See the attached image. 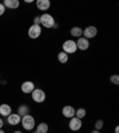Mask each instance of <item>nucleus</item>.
Instances as JSON below:
<instances>
[{"label": "nucleus", "mask_w": 119, "mask_h": 133, "mask_svg": "<svg viewBox=\"0 0 119 133\" xmlns=\"http://www.w3.org/2000/svg\"><path fill=\"white\" fill-rule=\"evenodd\" d=\"M33 24L35 25H41V19H39V17H35V19H33Z\"/></svg>", "instance_id": "5701e85b"}, {"label": "nucleus", "mask_w": 119, "mask_h": 133, "mask_svg": "<svg viewBox=\"0 0 119 133\" xmlns=\"http://www.w3.org/2000/svg\"><path fill=\"white\" fill-rule=\"evenodd\" d=\"M20 121H22V118H20L18 114H10V115L7 116V122L11 126H16V125H18V124H20Z\"/></svg>", "instance_id": "9b49d317"}, {"label": "nucleus", "mask_w": 119, "mask_h": 133, "mask_svg": "<svg viewBox=\"0 0 119 133\" xmlns=\"http://www.w3.org/2000/svg\"><path fill=\"white\" fill-rule=\"evenodd\" d=\"M22 125L23 127H24V130L26 131H31L35 128V126H36V121H35V118H33L32 115H30V114H26V115H24L22 118Z\"/></svg>", "instance_id": "f03ea898"}, {"label": "nucleus", "mask_w": 119, "mask_h": 133, "mask_svg": "<svg viewBox=\"0 0 119 133\" xmlns=\"http://www.w3.org/2000/svg\"><path fill=\"white\" fill-rule=\"evenodd\" d=\"M104 127V121L101 119L100 120H97V122H95V130H101V128Z\"/></svg>", "instance_id": "aec40b11"}, {"label": "nucleus", "mask_w": 119, "mask_h": 133, "mask_svg": "<svg viewBox=\"0 0 119 133\" xmlns=\"http://www.w3.org/2000/svg\"><path fill=\"white\" fill-rule=\"evenodd\" d=\"M13 133H22L20 131H16V132H13Z\"/></svg>", "instance_id": "cd10ccee"}, {"label": "nucleus", "mask_w": 119, "mask_h": 133, "mask_svg": "<svg viewBox=\"0 0 119 133\" xmlns=\"http://www.w3.org/2000/svg\"><path fill=\"white\" fill-rule=\"evenodd\" d=\"M82 32H83V30L81 28H79V26H74V28L70 29V35L73 37H75V38L82 37Z\"/></svg>", "instance_id": "2eb2a0df"}, {"label": "nucleus", "mask_w": 119, "mask_h": 133, "mask_svg": "<svg viewBox=\"0 0 119 133\" xmlns=\"http://www.w3.org/2000/svg\"><path fill=\"white\" fill-rule=\"evenodd\" d=\"M28 35H29V37H30L31 39L38 38V37L42 35V28H41V25L32 24L30 26V29H29V31H28Z\"/></svg>", "instance_id": "39448f33"}, {"label": "nucleus", "mask_w": 119, "mask_h": 133, "mask_svg": "<svg viewBox=\"0 0 119 133\" xmlns=\"http://www.w3.org/2000/svg\"><path fill=\"white\" fill-rule=\"evenodd\" d=\"M36 5L39 11H47V10H49L51 3H50L49 0H37Z\"/></svg>", "instance_id": "f8f14e48"}, {"label": "nucleus", "mask_w": 119, "mask_h": 133, "mask_svg": "<svg viewBox=\"0 0 119 133\" xmlns=\"http://www.w3.org/2000/svg\"><path fill=\"white\" fill-rule=\"evenodd\" d=\"M114 132H116V133H118V132H119V127H118V126H117V127L114 128Z\"/></svg>", "instance_id": "393cba45"}, {"label": "nucleus", "mask_w": 119, "mask_h": 133, "mask_svg": "<svg viewBox=\"0 0 119 133\" xmlns=\"http://www.w3.org/2000/svg\"><path fill=\"white\" fill-rule=\"evenodd\" d=\"M0 133H5V132H4V131H3V130H0Z\"/></svg>", "instance_id": "c85d7f7f"}, {"label": "nucleus", "mask_w": 119, "mask_h": 133, "mask_svg": "<svg viewBox=\"0 0 119 133\" xmlns=\"http://www.w3.org/2000/svg\"><path fill=\"white\" fill-rule=\"evenodd\" d=\"M63 48V52H66L67 55H69V54H75L78 51V46H76V43H75L73 39H68L63 43L62 45Z\"/></svg>", "instance_id": "7ed1b4c3"}, {"label": "nucleus", "mask_w": 119, "mask_h": 133, "mask_svg": "<svg viewBox=\"0 0 119 133\" xmlns=\"http://www.w3.org/2000/svg\"><path fill=\"white\" fill-rule=\"evenodd\" d=\"M25 3H28V4H31V3H32V0H25Z\"/></svg>", "instance_id": "bb28decb"}, {"label": "nucleus", "mask_w": 119, "mask_h": 133, "mask_svg": "<svg viewBox=\"0 0 119 133\" xmlns=\"http://www.w3.org/2000/svg\"><path fill=\"white\" fill-rule=\"evenodd\" d=\"M62 114H63L64 118H68V119H72L75 116V108L73 106H64L62 108Z\"/></svg>", "instance_id": "1a4fd4ad"}, {"label": "nucleus", "mask_w": 119, "mask_h": 133, "mask_svg": "<svg viewBox=\"0 0 119 133\" xmlns=\"http://www.w3.org/2000/svg\"><path fill=\"white\" fill-rule=\"evenodd\" d=\"M31 96H32V100L35 102H38V103L44 102L45 99H47V95H45L44 90H42V89H39V88L33 89V91L31 93Z\"/></svg>", "instance_id": "20e7f679"}, {"label": "nucleus", "mask_w": 119, "mask_h": 133, "mask_svg": "<svg viewBox=\"0 0 119 133\" xmlns=\"http://www.w3.org/2000/svg\"><path fill=\"white\" fill-rule=\"evenodd\" d=\"M57 59H58V62H60V63L64 64V63H67V62H68V59H69V56L67 55L66 52L61 51V52L57 55Z\"/></svg>", "instance_id": "a211bd4d"}, {"label": "nucleus", "mask_w": 119, "mask_h": 133, "mask_svg": "<svg viewBox=\"0 0 119 133\" xmlns=\"http://www.w3.org/2000/svg\"><path fill=\"white\" fill-rule=\"evenodd\" d=\"M5 10H6V7L4 6V4H0V16H3L5 13Z\"/></svg>", "instance_id": "4be33fe9"}, {"label": "nucleus", "mask_w": 119, "mask_h": 133, "mask_svg": "<svg viewBox=\"0 0 119 133\" xmlns=\"http://www.w3.org/2000/svg\"><path fill=\"white\" fill-rule=\"evenodd\" d=\"M110 80H111V82L114 83V84H119V75H117V74L116 75H112Z\"/></svg>", "instance_id": "412c9836"}, {"label": "nucleus", "mask_w": 119, "mask_h": 133, "mask_svg": "<svg viewBox=\"0 0 119 133\" xmlns=\"http://www.w3.org/2000/svg\"><path fill=\"white\" fill-rule=\"evenodd\" d=\"M48 131H49V126L45 122L38 124V126L36 128V133H48Z\"/></svg>", "instance_id": "f3484780"}, {"label": "nucleus", "mask_w": 119, "mask_h": 133, "mask_svg": "<svg viewBox=\"0 0 119 133\" xmlns=\"http://www.w3.org/2000/svg\"><path fill=\"white\" fill-rule=\"evenodd\" d=\"M29 111H30V108H29L26 105H20L19 107H18V112H17V114H18L20 118H23L24 115L29 114Z\"/></svg>", "instance_id": "dca6fc26"}, {"label": "nucleus", "mask_w": 119, "mask_h": 133, "mask_svg": "<svg viewBox=\"0 0 119 133\" xmlns=\"http://www.w3.org/2000/svg\"><path fill=\"white\" fill-rule=\"evenodd\" d=\"M97 33H98V29L95 28V26H93V25H91V26H87V28L83 30L82 36L86 39H89V38H94V37L97 36Z\"/></svg>", "instance_id": "423d86ee"}, {"label": "nucleus", "mask_w": 119, "mask_h": 133, "mask_svg": "<svg viewBox=\"0 0 119 133\" xmlns=\"http://www.w3.org/2000/svg\"><path fill=\"white\" fill-rule=\"evenodd\" d=\"M75 43H76L78 50H81V51H86L89 48V41L86 39L85 37H80V38L78 39V42H75Z\"/></svg>", "instance_id": "6e6552de"}, {"label": "nucleus", "mask_w": 119, "mask_h": 133, "mask_svg": "<svg viewBox=\"0 0 119 133\" xmlns=\"http://www.w3.org/2000/svg\"><path fill=\"white\" fill-rule=\"evenodd\" d=\"M75 116L79 118V119H83L86 116V109L85 108H79V109H75Z\"/></svg>", "instance_id": "6ab92c4d"}, {"label": "nucleus", "mask_w": 119, "mask_h": 133, "mask_svg": "<svg viewBox=\"0 0 119 133\" xmlns=\"http://www.w3.org/2000/svg\"><path fill=\"white\" fill-rule=\"evenodd\" d=\"M11 113H12V108H11V106L10 105H7V103H3V105H0V115L8 116Z\"/></svg>", "instance_id": "ddd939ff"}, {"label": "nucleus", "mask_w": 119, "mask_h": 133, "mask_svg": "<svg viewBox=\"0 0 119 133\" xmlns=\"http://www.w3.org/2000/svg\"><path fill=\"white\" fill-rule=\"evenodd\" d=\"M33 89H35V83L31 82V81H25L22 84V91L25 94H30L32 93Z\"/></svg>", "instance_id": "9d476101"}, {"label": "nucleus", "mask_w": 119, "mask_h": 133, "mask_svg": "<svg viewBox=\"0 0 119 133\" xmlns=\"http://www.w3.org/2000/svg\"><path fill=\"white\" fill-rule=\"evenodd\" d=\"M81 127H82V121H81V119H79V118H76V116H74V118L70 119V121H69L70 131L76 132V131L81 130Z\"/></svg>", "instance_id": "0eeeda50"}, {"label": "nucleus", "mask_w": 119, "mask_h": 133, "mask_svg": "<svg viewBox=\"0 0 119 133\" xmlns=\"http://www.w3.org/2000/svg\"><path fill=\"white\" fill-rule=\"evenodd\" d=\"M3 126H4V121H3V119H0V130H1Z\"/></svg>", "instance_id": "b1692460"}, {"label": "nucleus", "mask_w": 119, "mask_h": 133, "mask_svg": "<svg viewBox=\"0 0 119 133\" xmlns=\"http://www.w3.org/2000/svg\"><path fill=\"white\" fill-rule=\"evenodd\" d=\"M91 133H100V132H99V131H98V130H94V131H92Z\"/></svg>", "instance_id": "a878e982"}, {"label": "nucleus", "mask_w": 119, "mask_h": 133, "mask_svg": "<svg viewBox=\"0 0 119 133\" xmlns=\"http://www.w3.org/2000/svg\"><path fill=\"white\" fill-rule=\"evenodd\" d=\"M3 4L5 7L11 8V10H16V8L19 7V1L18 0H5Z\"/></svg>", "instance_id": "4468645a"}, {"label": "nucleus", "mask_w": 119, "mask_h": 133, "mask_svg": "<svg viewBox=\"0 0 119 133\" xmlns=\"http://www.w3.org/2000/svg\"><path fill=\"white\" fill-rule=\"evenodd\" d=\"M39 19H41V25L42 26H44L47 29H53L55 28V19H54V17L49 13H43L41 17H39Z\"/></svg>", "instance_id": "f257e3e1"}]
</instances>
